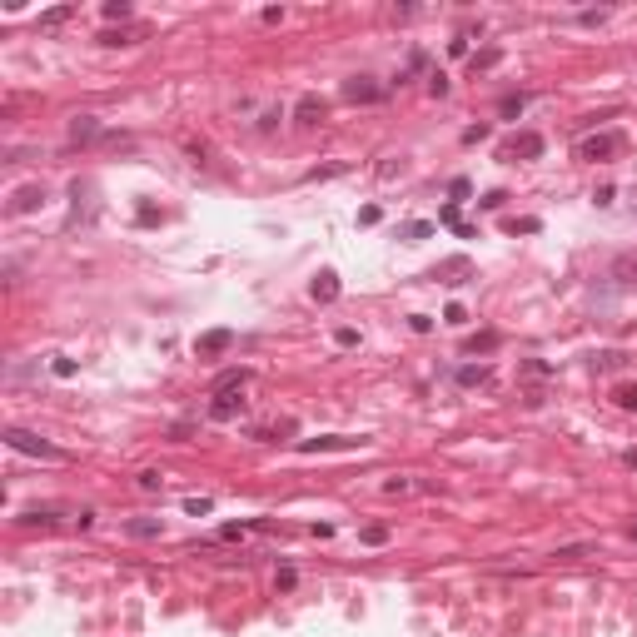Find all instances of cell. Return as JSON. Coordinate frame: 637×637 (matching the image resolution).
Instances as JSON below:
<instances>
[{"label":"cell","mask_w":637,"mask_h":637,"mask_svg":"<svg viewBox=\"0 0 637 637\" xmlns=\"http://www.w3.org/2000/svg\"><path fill=\"white\" fill-rule=\"evenodd\" d=\"M6 443L15 448V453H25V458H45V463H65V453L55 448V443H45L40 433H30V428H6Z\"/></svg>","instance_id":"1"},{"label":"cell","mask_w":637,"mask_h":637,"mask_svg":"<svg viewBox=\"0 0 637 637\" xmlns=\"http://www.w3.org/2000/svg\"><path fill=\"white\" fill-rule=\"evenodd\" d=\"M612 155H622V135H583L577 140V159H612Z\"/></svg>","instance_id":"2"},{"label":"cell","mask_w":637,"mask_h":637,"mask_svg":"<svg viewBox=\"0 0 637 637\" xmlns=\"http://www.w3.org/2000/svg\"><path fill=\"white\" fill-rule=\"evenodd\" d=\"M244 414V398H239V388H229V393H214V403H209V419L214 423H229V419H239Z\"/></svg>","instance_id":"3"},{"label":"cell","mask_w":637,"mask_h":637,"mask_svg":"<svg viewBox=\"0 0 637 637\" xmlns=\"http://www.w3.org/2000/svg\"><path fill=\"white\" fill-rule=\"evenodd\" d=\"M503 155H508V159H538V155H543V135H533V130L513 135V140L503 145Z\"/></svg>","instance_id":"4"},{"label":"cell","mask_w":637,"mask_h":637,"mask_svg":"<svg viewBox=\"0 0 637 637\" xmlns=\"http://www.w3.org/2000/svg\"><path fill=\"white\" fill-rule=\"evenodd\" d=\"M229 343H235V329H209V334L195 339V354H199V359H214V354L229 349Z\"/></svg>","instance_id":"5"},{"label":"cell","mask_w":637,"mask_h":637,"mask_svg":"<svg viewBox=\"0 0 637 637\" xmlns=\"http://www.w3.org/2000/svg\"><path fill=\"white\" fill-rule=\"evenodd\" d=\"M383 95V85H374L369 75H354V80H343V100H354V105H374Z\"/></svg>","instance_id":"6"},{"label":"cell","mask_w":637,"mask_h":637,"mask_svg":"<svg viewBox=\"0 0 637 637\" xmlns=\"http://www.w3.org/2000/svg\"><path fill=\"white\" fill-rule=\"evenodd\" d=\"M364 438H339V433H329V438H304L299 443V453H339V448H359Z\"/></svg>","instance_id":"7"},{"label":"cell","mask_w":637,"mask_h":637,"mask_svg":"<svg viewBox=\"0 0 637 637\" xmlns=\"http://www.w3.org/2000/svg\"><path fill=\"white\" fill-rule=\"evenodd\" d=\"M40 204H45V185H20L15 199H11V214H30V209H40Z\"/></svg>","instance_id":"8"},{"label":"cell","mask_w":637,"mask_h":637,"mask_svg":"<svg viewBox=\"0 0 637 637\" xmlns=\"http://www.w3.org/2000/svg\"><path fill=\"white\" fill-rule=\"evenodd\" d=\"M324 114H329V105H324L319 95H299V105H294V120H299V125H319Z\"/></svg>","instance_id":"9"},{"label":"cell","mask_w":637,"mask_h":637,"mask_svg":"<svg viewBox=\"0 0 637 637\" xmlns=\"http://www.w3.org/2000/svg\"><path fill=\"white\" fill-rule=\"evenodd\" d=\"M20 523H25V528H55V523H60V508H55V503L25 508V513H20Z\"/></svg>","instance_id":"10"},{"label":"cell","mask_w":637,"mask_h":637,"mask_svg":"<svg viewBox=\"0 0 637 637\" xmlns=\"http://www.w3.org/2000/svg\"><path fill=\"white\" fill-rule=\"evenodd\" d=\"M309 294H314L319 304H334V299H339V274H334V269H324V274L309 284Z\"/></svg>","instance_id":"11"},{"label":"cell","mask_w":637,"mask_h":637,"mask_svg":"<svg viewBox=\"0 0 637 637\" xmlns=\"http://www.w3.org/2000/svg\"><path fill=\"white\" fill-rule=\"evenodd\" d=\"M463 274H473L468 259H443V264L433 269V279H443V284H463Z\"/></svg>","instance_id":"12"},{"label":"cell","mask_w":637,"mask_h":637,"mask_svg":"<svg viewBox=\"0 0 637 637\" xmlns=\"http://www.w3.org/2000/svg\"><path fill=\"white\" fill-rule=\"evenodd\" d=\"M125 533L145 543V538H159V533H164V523H159V518H130V523H125Z\"/></svg>","instance_id":"13"},{"label":"cell","mask_w":637,"mask_h":637,"mask_svg":"<svg viewBox=\"0 0 637 637\" xmlns=\"http://www.w3.org/2000/svg\"><path fill=\"white\" fill-rule=\"evenodd\" d=\"M612 403L622 414H637V383L632 379H622V383H612Z\"/></svg>","instance_id":"14"},{"label":"cell","mask_w":637,"mask_h":637,"mask_svg":"<svg viewBox=\"0 0 637 637\" xmlns=\"http://www.w3.org/2000/svg\"><path fill=\"white\" fill-rule=\"evenodd\" d=\"M498 349V334L493 329H483V334H468L463 339V354H493Z\"/></svg>","instance_id":"15"},{"label":"cell","mask_w":637,"mask_h":637,"mask_svg":"<svg viewBox=\"0 0 637 637\" xmlns=\"http://www.w3.org/2000/svg\"><path fill=\"white\" fill-rule=\"evenodd\" d=\"M249 379H254V374H249V369H224V374H219V379H214V393H229V388H244V383H249Z\"/></svg>","instance_id":"16"},{"label":"cell","mask_w":637,"mask_h":637,"mask_svg":"<svg viewBox=\"0 0 637 637\" xmlns=\"http://www.w3.org/2000/svg\"><path fill=\"white\" fill-rule=\"evenodd\" d=\"M70 15H75V6H50V11H40V30H60Z\"/></svg>","instance_id":"17"},{"label":"cell","mask_w":637,"mask_h":637,"mask_svg":"<svg viewBox=\"0 0 637 637\" xmlns=\"http://www.w3.org/2000/svg\"><path fill=\"white\" fill-rule=\"evenodd\" d=\"M488 374H493L488 364H463V369H458V383H463V388H478V383H488Z\"/></svg>","instance_id":"18"},{"label":"cell","mask_w":637,"mask_h":637,"mask_svg":"<svg viewBox=\"0 0 637 637\" xmlns=\"http://www.w3.org/2000/svg\"><path fill=\"white\" fill-rule=\"evenodd\" d=\"M95 135H100V120H95V114H80V120L70 125V140H75V145H85V140H95Z\"/></svg>","instance_id":"19"},{"label":"cell","mask_w":637,"mask_h":637,"mask_svg":"<svg viewBox=\"0 0 637 637\" xmlns=\"http://www.w3.org/2000/svg\"><path fill=\"white\" fill-rule=\"evenodd\" d=\"M438 219H443L448 229H458V235H463V239H473V229H468V224H463V214H458V204H453V199L443 204V214H438Z\"/></svg>","instance_id":"20"},{"label":"cell","mask_w":637,"mask_h":637,"mask_svg":"<svg viewBox=\"0 0 637 637\" xmlns=\"http://www.w3.org/2000/svg\"><path fill=\"white\" fill-rule=\"evenodd\" d=\"M498 60H503V50H498V45H488V50H478V55H473L468 65H473V75H478V70H493Z\"/></svg>","instance_id":"21"},{"label":"cell","mask_w":637,"mask_h":637,"mask_svg":"<svg viewBox=\"0 0 637 637\" xmlns=\"http://www.w3.org/2000/svg\"><path fill=\"white\" fill-rule=\"evenodd\" d=\"M359 543H369V548H383V543H388V528H383V523H369V528H359Z\"/></svg>","instance_id":"22"},{"label":"cell","mask_w":637,"mask_h":637,"mask_svg":"<svg viewBox=\"0 0 637 637\" xmlns=\"http://www.w3.org/2000/svg\"><path fill=\"white\" fill-rule=\"evenodd\" d=\"M414 488H419L414 478H383V493H388V498H409Z\"/></svg>","instance_id":"23"},{"label":"cell","mask_w":637,"mask_h":637,"mask_svg":"<svg viewBox=\"0 0 637 637\" xmlns=\"http://www.w3.org/2000/svg\"><path fill=\"white\" fill-rule=\"evenodd\" d=\"M130 15H135L130 0H105V20H130Z\"/></svg>","instance_id":"24"},{"label":"cell","mask_w":637,"mask_h":637,"mask_svg":"<svg viewBox=\"0 0 637 637\" xmlns=\"http://www.w3.org/2000/svg\"><path fill=\"white\" fill-rule=\"evenodd\" d=\"M398 235H403V239H428V235H433V224H428V219H414V224H403Z\"/></svg>","instance_id":"25"},{"label":"cell","mask_w":637,"mask_h":637,"mask_svg":"<svg viewBox=\"0 0 637 637\" xmlns=\"http://www.w3.org/2000/svg\"><path fill=\"white\" fill-rule=\"evenodd\" d=\"M593 553H598V548H588V543H577V548H558L553 558H558V563H577V558H593Z\"/></svg>","instance_id":"26"},{"label":"cell","mask_w":637,"mask_h":637,"mask_svg":"<svg viewBox=\"0 0 637 637\" xmlns=\"http://www.w3.org/2000/svg\"><path fill=\"white\" fill-rule=\"evenodd\" d=\"M135 483H140L145 493H159V488H164V473H159V468H145V473H140Z\"/></svg>","instance_id":"27"},{"label":"cell","mask_w":637,"mask_h":637,"mask_svg":"<svg viewBox=\"0 0 637 637\" xmlns=\"http://www.w3.org/2000/svg\"><path fill=\"white\" fill-rule=\"evenodd\" d=\"M523 105H528V95H503V105H498V110L513 120V114H523Z\"/></svg>","instance_id":"28"},{"label":"cell","mask_w":637,"mask_h":637,"mask_svg":"<svg viewBox=\"0 0 637 637\" xmlns=\"http://www.w3.org/2000/svg\"><path fill=\"white\" fill-rule=\"evenodd\" d=\"M185 513L190 518H204V513H214V503L209 498H185Z\"/></svg>","instance_id":"29"},{"label":"cell","mask_w":637,"mask_h":637,"mask_svg":"<svg viewBox=\"0 0 637 637\" xmlns=\"http://www.w3.org/2000/svg\"><path fill=\"white\" fill-rule=\"evenodd\" d=\"M622 284H637V259H617V269H612Z\"/></svg>","instance_id":"30"},{"label":"cell","mask_w":637,"mask_h":637,"mask_svg":"<svg viewBox=\"0 0 637 637\" xmlns=\"http://www.w3.org/2000/svg\"><path fill=\"white\" fill-rule=\"evenodd\" d=\"M249 528H254V523H224V528H219V538H224V543H235V538H244Z\"/></svg>","instance_id":"31"},{"label":"cell","mask_w":637,"mask_h":637,"mask_svg":"<svg viewBox=\"0 0 637 637\" xmlns=\"http://www.w3.org/2000/svg\"><path fill=\"white\" fill-rule=\"evenodd\" d=\"M294 583H299V572H294V567H279V577H274V588H279V593H289V588H294Z\"/></svg>","instance_id":"32"},{"label":"cell","mask_w":637,"mask_h":637,"mask_svg":"<svg viewBox=\"0 0 637 637\" xmlns=\"http://www.w3.org/2000/svg\"><path fill=\"white\" fill-rule=\"evenodd\" d=\"M448 195H453V204H463V199L473 195V185H468V180H453V185H448Z\"/></svg>","instance_id":"33"},{"label":"cell","mask_w":637,"mask_h":637,"mask_svg":"<svg viewBox=\"0 0 637 637\" xmlns=\"http://www.w3.org/2000/svg\"><path fill=\"white\" fill-rule=\"evenodd\" d=\"M130 40H135L130 30H105V35H100V45H130Z\"/></svg>","instance_id":"34"},{"label":"cell","mask_w":637,"mask_h":637,"mask_svg":"<svg viewBox=\"0 0 637 637\" xmlns=\"http://www.w3.org/2000/svg\"><path fill=\"white\" fill-rule=\"evenodd\" d=\"M443 324H468V309H463V304H448V309H443Z\"/></svg>","instance_id":"35"},{"label":"cell","mask_w":637,"mask_h":637,"mask_svg":"<svg viewBox=\"0 0 637 637\" xmlns=\"http://www.w3.org/2000/svg\"><path fill=\"white\" fill-rule=\"evenodd\" d=\"M538 219H508V235H533Z\"/></svg>","instance_id":"36"},{"label":"cell","mask_w":637,"mask_h":637,"mask_svg":"<svg viewBox=\"0 0 637 637\" xmlns=\"http://www.w3.org/2000/svg\"><path fill=\"white\" fill-rule=\"evenodd\" d=\"M334 343H339V349H354V343H359V329H339Z\"/></svg>","instance_id":"37"},{"label":"cell","mask_w":637,"mask_h":637,"mask_svg":"<svg viewBox=\"0 0 637 637\" xmlns=\"http://www.w3.org/2000/svg\"><path fill=\"white\" fill-rule=\"evenodd\" d=\"M135 219H140V224H159V219H164V214H159V209H155V204H140V209H135Z\"/></svg>","instance_id":"38"},{"label":"cell","mask_w":637,"mask_h":637,"mask_svg":"<svg viewBox=\"0 0 637 637\" xmlns=\"http://www.w3.org/2000/svg\"><path fill=\"white\" fill-rule=\"evenodd\" d=\"M523 374H528V379H548V374H553V369H548V364H543V359H528V364H523Z\"/></svg>","instance_id":"39"},{"label":"cell","mask_w":637,"mask_h":637,"mask_svg":"<svg viewBox=\"0 0 637 637\" xmlns=\"http://www.w3.org/2000/svg\"><path fill=\"white\" fill-rule=\"evenodd\" d=\"M50 369H55V374H60V379H70V374H75V359H65V354H55V364H50Z\"/></svg>","instance_id":"40"},{"label":"cell","mask_w":637,"mask_h":637,"mask_svg":"<svg viewBox=\"0 0 637 637\" xmlns=\"http://www.w3.org/2000/svg\"><path fill=\"white\" fill-rule=\"evenodd\" d=\"M478 140H488V125H468L463 130V145H478Z\"/></svg>","instance_id":"41"},{"label":"cell","mask_w":637,"mask_h":637,"mask_svg":"<svg viewBox=\"0 0 637 637\" xmlns=\"http://www.w3.org/2000/svg\"><path fill=\"white\" fill-rule=\"evenodd\" d=\"M379 219H383L379 204H364V209H359V224H379Z\"/></svg>","instance_id":"42"},{"label":"cell","mask_w":637,"mask_h":637,"mask_svg":"<svg viewBox=\"0 0 637 637\" xmlns=\"http://www.w3.org/2000/svg\"><path fill=\"white\" fill-rule=\"evenodd\" d=\"M284 20V6H264V25H279Z\"/></svg>","instance_id":"43"},{"label":"cell","mask_w":637,"mask_h":637,"mask_svg":"<svg viewBox=\"0 0 637 637\" xmlns=\"http://www.w3.org/2000/svg\"><path fill=\"white\" fill-rule=\"evenodd\" d=\"M593 364H598V369H617V364H622V354H598Z\"/></svg>","instance_id":"44"},{"label":"cell","mask_w":637,"mask_h":637,"mask_svg":"<svg viewBox=\"0 0 637 637\" xmlns=\"http://www.w3.org/2000/svg\"><path fill=\"white\" fill-rule=\"evenodd\" d=\"M622 463H627V468H637V448H627V453H622Z\"/></svg>","instance_id":"45"},{"label":"cell","mask_w":637,"mask_h":637,"mask_svg":"<svg viewBox=\"0 0 637 637\" xmlns=\"http://www.w3.org/2000/svg\"><path fill=\"white\" fill-rule=\"evenodd\" d=\"M632 543H637V523H632Z\"/></svg>","instance_id":"46"}]
</instances>
